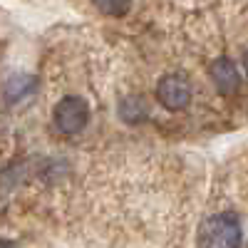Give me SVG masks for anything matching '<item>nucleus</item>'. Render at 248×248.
Returning a JSON list of instances; mask_svg holds the SVG:
<instances>
[{"instance_id": "1", "label": "nucleus", "mask_w": 248, "mask_h": 248, "mask_svg": "<svg viewBox=\"0 0 248 248\" xmlns=\"http://www.w3.org/2000/svg\"><path fill=\"white\" fill-rule=\"evenodd\" d=\"M241 241H243V229L233 214H214L199 226L201 248H238Z\"/></svg>"}, {"instance_id": "2", "label": "nucleus", "mask_w": 248, "mask_h": 248, "mask_svg": "<svg viewBox=\"0 0 248 248\" xmlns=\"http://www.w3.org/2000/svg\"><path fill=\"white\" fill-rule=\"evenodd\" d=\"M52 119H55V127L62 132V134H77L87 127L90 122V105L82 97H62L57 105H55V112H52Z\"/></svg>"}, {"instance_id": "3", "label": "nucleus", "mask_w": 248, "mask_h": 248, "mask_svg": "<svg viewBox=\"0 0 248 248\" xmlns=\"http://www.w3.org/2000/svg\"><path fill=\"white\" fill-rule=\"evenodd\" d=\"M156 99L171 112L184 109L191 102V87H189V82H186V77L164 75L156 85Z\"/></svg>"}, {"instance_id": "4", "label": "nucleus", "mask_w": 248, "mask_h": 248, "mask_svg": "<svg viewBox=\"0 0 248 248\" xmlns=\"http://www.w3.org/2000/svg\"><path fill=\"white\" fill-rule=\"evenodd\" d=\"M209 72H211V79H214V85H216V90L221 94H231V92L238 90L241 77H238V70H236V65L231 60H226V57L214 60Z\"/></svg>"}, {"instance_id": "5", "label": "nucleus", "mask_w": 248, "mask_h": 248, "mask_svg": "<svg viewBox=\"0 0 248 248\" xmlns=\"http://www.w3.org/2000/svg\"><path fill=\"white\" fill-rule=\"evenodd\" d=\"M147 102H144L139 94H132V97H124L119 102V117L129 124H139L147 119Z\"/></svg>"}, {"instance_id": "6", "label": "nucleus", "mask_w": 248, "mask_h": 248, "mask_svg": "<svg viewBox=\"0 0 248 248\" xmlns=\"http://www.w3.org/2000/svg\"><path fill=\"white\" fill-rule=\"evenodd\" d=\"M32 87H35V79H32V77H28V75H15V77H10V79L5 82V97L13 99V102H17V99H23L25 94H30Z\"/></svg>"}, {"instance_id": "7", "label": "nucleus", "mask_w": 248, "mask_h": 248, "mask_svg": "<svg viewBox=\"0 0 248 248\" xmlns=\"http://www.w3.org/2000/svg\"><path fill=\"white\" fill-rule=\"evenodd\" d=\"M92 3L97 5V10H102L105 15H112V17L127 15L132 8V0H92Z\"/></svg>"}, {"instance_id": "8", "label": "nucleus", "mask_w": 248, "mask_h": 248, "mask_svg": "<svg viewBox=\"0 0 248 248\" xmlns=\"http://www.w3.org/2000/svg\"><path fill=\"white\" fill-rule=\"evenodd\" d=\"M0 248H15L13 241H5V238H0Z\"/></svg>"}, {"instance_id": "9", "label": "nucleus", "mask_w": 248, "mask_h": 248, "mask_svg": "<svg viewBox=\"0 0 248 248\" xmlns=\"http://www.w3.org/2000/svg\"><path fill=\"white\" fill-rule=\"evenodd\" d=\"M243 65H246V72H248V52L243 55Z\"/></svg>"}]
</instances>
